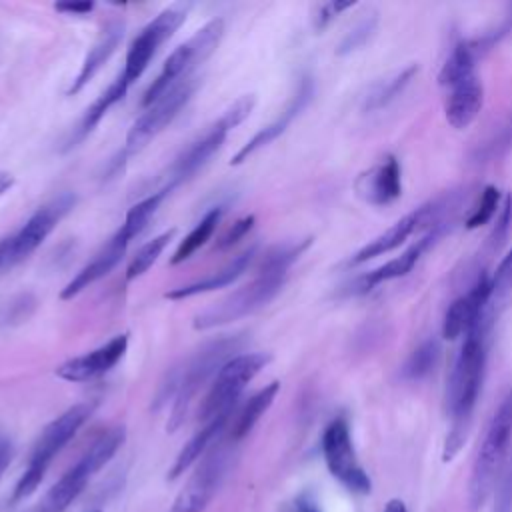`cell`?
<instances>
[{
    "mask_svg": "<svg viewBox=\"0 0 512 512\" xmlns=\"http://www.w3.org/2000/svg\"><path fill=\"white\" fill-rule=\"evenodd\" d=\"M354 6V2H326V4H322L320 8H318V14H316V28L318 30H322L336 14H340L342 10H346V8H352Z\"/></svg>",
    "mask_w": 512,
    "mask_h": 512,
    "instance_id": "b9f144b4",
    "label": "cell"
},
{
    "mask_svg": "<svg viewBox=\"0 0 512 512\" xmlns=\"http://www.w3.org/2000/svg\"><path fill=\"white\" fill-rule=\"evenodd\" d=\"M220 218H222V208H212V210H208V212L204 214V218H202V220L188 232V236L180 242V246L176 248V252H174V256H172L170 262H172V264H180V262L188 260L198 248H202V246L210 240V236L214 234V230H216Z\"/></svg>",
    "mask_w": 512,
    "mask_h": 512,
    "instance_id": "4dcf8cb0",
    "label": "cell"
},
{
    "mask_svg": "<svg viewBox=\"0 0 512 512\" xmlns=\"http://www.w3.org/2000/svg\"><path fill=\"white\" fill-rule=\"evenodd\" d=\"M34 298L30 296V294H26V296H18L14 302H10L8 304V308H6V314L2 316V320L4 322H8V324H14V322H22V320H26L28 316H30V312L34 310Z\"/></svg>",
    "mask_w": 512,
    "mask_h": 512,
    "instance_id": "60d3db41",
    "label": "cell"
},
{
    "mask_svg": "<svg viewBox=\"0 0 512 512\" xmlns=\"http://www.w3.org/2000/svg\"><path fill=\"white\" fill-rule=\"evenodd\" d=\"M280 392V382H270L262 390H258L254 396L248 398V402L240 408L234 424H232V440H242L260 420V416L272 406L276 394Z\"/></svg>",
    "mask_w": 512,
    "mask_h": 512,
    "instance_id": "d4e9b609",
    "label": "cell"
},
{
    "mask_svg": "<svg viewBox=\"0 0 512 512\" xmlns=\"http://www.w3.org/2000/svg\"><path fill=\"white\" fill-rule=\"evenodd\" d=\"M384 512H408V508L400 498H390L384 506Z\"/></svg>",
    "mask_w": 512,
    "mask_h": 512,
    "instance_id": "7dc6e473",
    "label": "cell"
},
{
    "mask_svg": "<svg viewBox=\"0 0 512 512\" xmlns=\"http://www.w3.org/2000/svg\"><path fill=\"white\" fill-rule=\"evenodd\" d=\"M482 106H484V86H482V80L476 74H472L462 82L454 84L452 88H448V96L444 102L446 122L456 130H464L476 120Z\"/></svg>",
    "mask_w": 512,
    "mask_h": 512,
    "instance_id": "e0dca14e",
    "label": "cell"
},
{
    "mask_svg": "<svg viewBox=\"0 0 512 512\" xmlns=\"http://www.w3.org/2000/svg\"><path fill=\"white\" fill-rule=\"evenodd\" d=\"M128 348V334H118L106 344L66 360L56 368V376L66 382H90L106 372H110L126 354Z\"/></svg>",
    "mask_w": 512,
    "mask_h": 512,
    "instance_id": "7c38bea8",
    "label": "cell"
},
{
    "mask_svg": "<svg viewBox=\"0 0 512 512\" xmlns=\"http://www.w3.org/2000/svg\"><path fill=\"white\" fill-rule=\"evenodd\" d=\"M284 282H286V276L256 274V278L250 284L234 290L230 296H226L218 304L196 314L194 328L196 330L216 328L256 312L258 308L266 306L282 290Z\"/></svg>",
    "mask_w": 512,
    "mask_h": 512,
    "instance_id": "8992f818",
    "label": "cell"
},
{
    "mask_svg": "<svg viewBox=\"0 0 512 512\" xmlns=\"http://www.w3.org/2000/svg\"><path fill=\"white\" fill-rule=\"evenodd\" d=\"M490 282H492L490 310H492V314H498V306L506 300L508 292L512 290V248L500 260L494 276H490Z\"/></svg>",
    "mask_w": 512,
    "mask_h": 512,
    "instance_id": "d590c367",
    "label": "cell"
},
{
    "mask_svg": "<svg viewBox=\"0 0 512 512\" xmlns=\"http://www.w3.org/2000/svg\"><path fill=\"white\" fill-rule=\"evenodd\" d=\"M494 314L488 312L464 334V342L454 360V368L446 388V408L450 414V430L446 434L442 460L450 462L466 442L472 414L482 390L484 366H486V338Z\"/></svg>",
    "mask_w": 512,
    "mask_h": 512,
    "instance_id": "6da1fadb",
    "label": "cell"
},
{
    "mask_svg": "<svg viewBox=\"0 0 512 512\" xmlns=\"http://www.w3.org/2000/svg\"><path fill=\"white\" fill-rule=\"evenodd\" d=\"M88 512H102V510H88Z\"/></svg>",
    "mask_w": 512,
    "mask_h": 512,
    "instance_id": "681fc988",
    "label": "cell"
},
{
    "mask_svg": "<svg viewBox=\"0 0 512 512\" xmlns=\"http://www.w3.org/2000/svg\"><path fill=\"white\" fill-rule=\"evenodd\" d=\"M322 456L328 472L350 492L370 494L372 480L358 462L350 424L344 416H336L322 432Z\"/></svg>",
    "mask_w": 512,
    "mask_h": 512,
    "instance_id": "52a82bcc",
    "label": "cell"
},
{
    "mask_svg": "<svg viewBox=\"0 0 512 512\" xmlns=\"http://www.w3.org/2000/svg\"><path fill=\"white\" fill-rule=\"evenodd\" d=\"M242 346V338L240 336H222L218 340H212L208 344H204L184 366V370L180 372L178 380H176V398H174V406H172V414H170V422H168V430L174 432L186 418L190 404L194 400V396L198 394V390L218 374V370L230 360L234 358Z\"/></svg>",
    "mask_w": 512,
    "mask_h": 512,
    "instance_id": "3957f363",
    "label": "cell"
},
{
    "mask_svg": "<svg viewBox=\"0 0 512 512\" xmlns=\"http://www.w3.org/2000/svg\"><path fill=\"white\" fill-rule=\"evenodd\" d=\"M14 186V176L10 172H0V196H4Z\"/></svg>",
    "mask_w": 512,
    "mask_h": 512,
    "instance_id": "c3c4849f",
    "label": "cell"
},
{
    "mask_svg": "<svg viewBox=\"0 0 512 512\" xmlns=\"http://www.w3.org/2000/svg\"><path fill=\"white\" fill-rule=\"evenodd\" d=\"M254 220H256V218H254L252 214H250V216H244V218H238V220L226 230V234L220 238L218 248L224 250V248H230V246H234L236 242H240V240L252 230Z\"/></svg>",
    "mask_w": 512,
    "mask_h": 512,
    "instance_id": "ab89813d",
    "label": "cell"
},
{
    "mask_svg": "<svg viewBox=\"0 0 512 512\" xmlns=\"http://www.w3.org/2000/svg\"><path fill=\"white\" fill-rule=\"evenodd\" d=\"M186 14H188V8L184 4H174L162 10L152 22H148L140 30V34L132 40L128 48L124 70L120 74L128 86L144 74V70L148 68L150 60L160 50V46L168 42L174 36V32L184 24Z\"/></svg>",
    "mask_w": 512,
    "mask_h": 512,
    "instance_id": "ba28073f",
    "label": "cell"
},
{
    "mask_svg": "<svg viewBox=\"0 0 512 512\" xmlns=\"http://www.w3.org/2000/svg\"><path fill=\"white\" fill-rule=\"evenodd\" d=\"M10 460H12V444H10V440L0 438V478H2L4 470L8 468Z\"/></svg>",
    "mask_w": 512,
    "mask_h": 512,
    "instance_id": "ee69618b",
    "label": "cell"
},
{
    "mask_svg": "<svg viewBox=\"0 0 512 512\" xmlns=\"http://www.w3.org/2000/svg\"><path fill=\"white\" fill-rule=\"evenodd\" d=\"M374 28H376V18H374V16L360 20V22L344 36V40L340 42V46H338L336 52L342 56V54H350V52L362 48V46L370 40V36L374 34Z\"/></svg>",
    "mask_w": 512,
    "mask_h": 512,
    "instance_id": "74e56055",
    "label": "cell"
},
{
    "mask_svg": "<svg viewBox=\"0 0 512 512\" xmlns=\"http://www.w3.org/2000/svg\"><path fill=\"white\" fill-rule=\"evenodd\" d=\"M354 190L358 198L372 206L394 202L402 194V172L398 160L394 156H386L382 162L362 172L354 182Z\"/></svg>",
    "mask_w": 512,
    "mask_h": 512,
    "instance_id": "2e32d148",
    "label": "cell"
},
{
    "mask_svg": "<svg viewBox=\"0 0 512 512\" xmlns=\"http://www.w3.org/2000/svg\"><path fill=\"white\" fill-rule=\"evenodd\" d=\"M172 236H174V230H168V232L154 236L144 246H140V250L134 254V258L126 270V280L130 282V280L142 276L144 272H148V268L158 260V256L164 252V248L168 246Z\"/></svg>",
    "mask_w": 512,
    "mask_h": 512,
    "instance_id": "836d02e7",
    "label": "cell"
},
{
    "mask_svg": "<svg viewBox=\"0 0 512 512\" xmlns=\"http://www.w3.org/2000/svg\"><path fill=\"white\" fill-rule=\"evenodd\" d=\"M416 72H418V66L410 64V66L394 72L392 76L376 82L364 100V110L376 112V110L386 108L390 102H394L404 92V88L412 82Z\"/></svg>",
    "mask_w": 512,
    "mask_h": 512,
    "instance_id": "484cf974",
    "label": "cell"
},
{
    "mask_svg": "<svg viewBox=\"0 0 512 512\" xmlns=\"http://www.w3.org/2000/svg\"><path fill=\"white\" fill-rule=\"evenodd\" d=\"M54 8L68 16H84L94 10V2H58Z\"/></svg>",
    "mask_w": 512,
    "mask_h": 512,
    "instance_id": "7bdbcfd3",
    "label": "cell"
},
{
    "mask_svg": "<svg viewBox=\"0 0 512 512\" xmlns=\"http://www.w3.org/2000/svg\"><path fill=\"white\" fill-rule=\"evenodd\" d=\"M442 228H432L428 230L420 240H416L410 248H406L400 256H394L392 260L384 262L382 266L370 270L368 274L360 276L356 280V290L354 292H368L372 290L374 286L382 284V282H388V280H396V278H402L406 276L408 272H412V268L416 266V262L420 260V256L424 254V250L440 236Z\"/></svg>",
    "mask_w": 512,
    "mask_h": 512,
    "instance_id": "ac0fdd59",
    "label": "cell"
},
{
    "mask_svg": "<svg viewBox=\"0 0 512 512\" xmlns=\"http://www.w3.org/2000/svg\"><path fill=\"white\" fill-rule=\"evenodd\" d=\"M92 408V404H76L62 412L56 420H52L36 440L28 466L46 472L54 456L76 436L82 424L90 418Z\"/></svg>",
    "mask_w": 512,
    "mask_h": 512,
    "instance_id": "8fae6325",
    "label": "cell"
},
{
    "mask_svg": "<svg viewBox=\"0 0 512 512\" xmlns=\"http://www.w3.org/2000/svg\"><path fill=\"white\" fill-rule=\"evenodd\" d=\"M492 498H494L492 512H512V454L504 462V468L496 480Z\"/></svg>",
    "mask_w": 512,
    "mask_h": 512,
    "instance_id": "8d00e7d4",
    "label": "cell"
},
{
    "mask_svg": "<svg viewBox=\"0 0 512 512\" xmlns=\"http://www.w3.org/2000/svg\"><path fill=\"white\" fill-rule=\"evenodd\" d=\"M226 420H228V416L216 418V420L204 424V426L182 446V450L178 452V456H176V460H174V464H172V468H170V472H168V478H170V480H176L178 476H182V474L206 452V448L212 444V440H214V438L220 434V430L224 428Z\"/></svg>",
    "mask_w": 512,
    "mask_h": 512,
    "instance_id": "cb8c5ba5",
    "label": "cell"
},
{
    "mask_svg": "<svg viewBox=\"0 0 512 512\" xmlns=\"http://www.w3.org/2000/svg\"><path fill=\"white\" fill-rule=\"evenodd\" d=\"M72 206H74L72 194H60L58 198L40 206L26 220V224L16 234L10 236V266L28 258L48 238V234L70 212Z\"/></svg>",
    "mask_w": 512,
    "mask_h": 512,
    "instance_id": "30bf717a",
    "label": "cell"
},
{
    "mask_svg": "<svg viewBox=\"0 0 512 512\" xmlns=\"http://www.w3.org/2000/svg\"><path fill=\"white\" fill-rule=\"evenodd\" d=\"M270 362V354L244 352L230 358L218 374L212 378L210 390L200 408V420L204 424L224 418L232 412L236 400L240 398L246 384Z\"/></svg>",
    "mask_w": 512,
    "mask_h": 512,
    "instance_id": "5b68a950",
    "label": "cell"
},
{
    "mask_svg": "<svg viewBox=\"0 0 512 512\" xmlns=\"http://www.w3.org/2000/svg\"><path fill=\"white\" fill-rule=\"evenodd\" d=\"M122 36H124V22L122 20H112V22H108L102 28L98 38L90 46V50H88V54H86V58H84L76 78L72 80V84L68 88V94H78L98 74V70L116 52L118 44L122 42Z\"/></svg>",
    "mask_w": 512,
    "mask_h": 512,
    "instance_id": "d6986e66",
    "label": "cell"
},
{
    "mask_svg": "<svg viewBox=\"0 0 512 512\" xmlns=\"http://www.w3.org/2000/svg\"><path fill=\"white\" fill-rule=\"evenodd\" d=\"M10 268V236L0 240V270Z\"/></svg>",
    "mask_w": 512,
    "mask_h": 512,
    "instance_id": "f6af8a7d",
    "label": "cell"
},
{
    "mask_svg": "<svg viewBox=\"0 0 512 512\" xmlns=\"http://www.w3.org/2000/svg\"><path fill=\"white\" fill-rule=\"evenodd\" d=\"M498 206H500V190L496 186H492V184L484 186L482 192H480L478 204L472 208L470 216L464 222L466 228L474 230V228H480V226L488 224L492 220V216L496 214Z\"/></svg>",
    "mask_w": 512,
    "mask_h": 512,
    "instance_id": "e575fe53",
    "label": "cell"
},
{
    "mask_svg": "<svg viewBox=\"0 0 512 512\" xmlns=\"http://www.w3.org/2000/svg\"><path fill=\"white\" fill-rule=\"evenodd\" d=\"M224 36V22L220 18L204 24L192 38L180 44L164 62L160 74L146 88L142 104L144 108L166 94L172 86L192 76V72L212 56Z\"/></svg>",
    "mask_w": 512,
    "mask_h": 512,
    "instance_id": "277c9868",
    "label": "cell"
},
{
    "mask_svg": "<svg viewBox=\"0 0 512 512\" xmlns=\"http://www.w3.org/2000/svg\"><path fill=\"white\" fill-rule=\"evenodd\" d=\"M440 356V344L436 338H426L422 340L406 358L404 366H402V378L404 380H422L426 378Z\"/></svg>",
    "mask_w": 512,
    "mask_h": 512,
    "instance_id": "d6a6232c",
    "label": "cell"
},
{
    "mask_svg": "<svg viewBox=\"0 0 512 512\" xmlns=\"http://www.w3.org/2000/svg\"><path fill=\"white\" fill-rule=\"evenodd\" d=\"M292 512H320V510L316 508V504H314L308 496H300V498L294 502Z\"/></svg>",
    "mask_w": 512,
    "mask_h": 512,
    "instance_id": "bcb514c9",
    "label": "cell"
},
{
    "mask_svg": "<svg viewBox=\"0 0 512 512\" xmlns=\"http://www.w3.org/2000/svg\"><path fill=\"white\" fill-rule=\"evenodd\" d=\"M478 56L470 46V40H460L454 44L452 52L448 54V58L444 60L440 74H438V82L444 88H452L454 84L462 82L464 78L476 74L474 72V64H476Z\"/></svg>",
    "mask_w": 512,
    "mask_h": 512,
    "instance_id": "83f0119b",
    "label": "cell"
},
{
    "mask_svg": "<svg viewBox=\"0 0 512 512\" xmlns=\"http://www.w3.org/2000/svg\"><path fill=\"white\" fill-rule=\"evenodd\" d=\"M512 442V388L504 394L494 414L490 416L478 452L474 456L468 480V510L478 512L484 508L494 492L496 480L504 468Z\"/></svg>",
    "mask_w": 512,
    "mask_h": 512,
    "instance_id": "7a4b0ae2",
    "label": "cell"
},
{
    "mask_svg": "<svg viewBox=\"0 0 512 512\" xmlns=\"http://www.w3.org/2000/svg\"><path fill=\"white\" fill-rule=\"evenodd\" d=\"M312 94H314V82L310 76H302L300 82H298V88L296 92L292 94L290 102L286 104V108L280 112V116L276 120H272L270 124H266L264 128H260L232 158L230 164L238 166L242 164L244 160H248L254 152H258L260 148L268 146L270 142H274L278 136H282L286 132V128L292 124V120L308 106V102L312 100Z\"/></svg>",
    "mask_w": 512,
    "mask_h": 512,
    "instance_id": "5bb4252c",
    "label": "cell"
},
{
    "mask_svg": "<svg viewBox=\"0 0 512 512\" xmlns=\"http://www.w3.org/2000/svg\"><path fill=\"white\" fill-rule=\"evenodd\" d=\"M124 438H126L124 426H112V428H108L106 432H102V434L92 442V446H90V448L84 452V456H82L84 464L90 468L92 474H96L100 468H104V466L112 460V456H114V454L118 452V448L122 446Z\"/></svg>",
    "mask_w": 512,
    "mask_h": 512,
    "instance_id": "f546056e",
    "label": "cell"
},
{
    "mask_svg": "<svg viewBox=\"0 0 512 512\" xmlns=\"http://www.w3.org/2000/svg\"><path fill=\"white\" fill-rule=\"evenodd\" d=\"M168 194H170L168 188H160L158 192H154V194H150L148 198H144V200H140L138 204H134V206L128 210V214H126V218H124V224L120 226V230H118L116 234H118L124 242L130 244V240H134V238L148 226V222L152 220V216L156 214L158 206L162 204V200H164Z\"/></svg>",
    "mask_w": 512,
    "mask_h": 512,
    "instance_id": "f1b7e54d",
    "label": "cell"
},
{
    "mask_svg": "<svg viewBox=\"0 0 512 512\" xmlns=\"http://www.w3.org/2000/svg\"><path fill=\"white\" fill-rule=\"evenodd\" d=\"M198 86V78L190 76L176 86H172L166 94L154 100L146 110L136 118L132 128L126 134V152H138L144 148L154 136H158L188 104L194 90Z\"/></svg>",
    "mask_w": 512,
    "mask_h": 512,
    "instance_id": "9c48e42d",
    "label": "cell"
},
{
    "mask_svg": "<svg viewBox=\"0 0 512 512\" xmlns=\"http://www.w3.org/2000/svg\"><path fill=\"white\" fill-rule=\"evenodd\" d=\"M128 248V242H124L118 234L106 244V248L102 252H98L60 292L62 300H72L74 296H78L82 290H86L88 286H92L94 282H98L100 278H104L124 256Z\"/></svg>",
    "mask_w": 512,
    "mask_h": 512,
    "instance_id": "ffe728a7",
    "label": "cell"
},
{
    "mask_svg": "<svg viewBox=\"0 0 512 512\" xmlns=\"http://www.w3.org/2000/svg\"><path fill=\"white\" fill-rule=\"evenodd\" d=\"M92 472L80 458L44 496L38 512H64L84 490Z\"/></svg>",
    "mask_w": 512,
    "mask_h": 512,
    "instance_id": "7402d4cb",
    "label": "cell"
},
{
    "mask_svg": "<svg viewBox=\"0 0 512 512\" xmlns=\"http://www.w3.org/2000/svg\"><path fill=\"white\" fill-rule=\"evenodd\" d=\"M128 88H130V86L124 82V78L118 76V78L86 108L82 120H80L78 126L74 128V134H72L70 140L66 142V150L72 148V146H76L78 142H82V140L96 128V124L104 118V114H106L116 102H120V100L124 98V94L128 92Z\"/></svg>",
    "mask_w": 512,
    "mask_h": 512,
    "instance_id": "603a6c76",
    "label": "cell"
},
{
    "mask_svg": "<svg viewBox=\"0 0 512 512\" xmlns=\"http://www.w3.org/2000/svg\"><path fill=\"white\" fill-rule=\"evenodd\" d=\"M312 244V238L286 240L282 244L272 246L260 260L256 274H272V276H288L290 266L300 258L302 252Z\"/></svg>",
    "mask_w": 512,
    "mask_h": 512,
    "instance_id": "4316f807",
    "label": "cell"
},
{
    "mask_svg": "<svg viewBox=\"0 0 512 512\" xmlns=\"http://www.w3.org/2000/svg\"><path fill=\"white\" fill-rule=\"evenodd\" d=\"M510 146H512V118H506V120L498 122L484 136L482 142L476 144V148L472 152V160L478 162V164L494 162L500 156H504Z\"/></svg>",
    "mask_w": 512,
    "mask_h": 512,
    "instance_id": "1f68e13d",
    "label": "cell"
},
{
    "mask_svg": "<svg viewBox=\"0 0 512 512\" xmlns=\"http://www.w3.org/2000/svg\"><path fill=\"white\" fill-rule=\"evenodd\" d=\"M510 224H512V194H506L502 204H500V212H498V218H496V224L488 236V248L494 252L502 246L508 230H510Z\"/></svg>",
    "mask_w": 512,
    "mask_h": 512,
    "instance_id": "f35d334b",
    "label": "cell"
},
{
    "mask_svg": "<svg viewBox=\"0 0 512 512\" xmlns=\"http://www.w3.org/2000/svg\"><path fill=\"white\" fill-rule=\"evenodd\" d=\"M224 464H226V454L222 448L206 456L198 466V470L190 476L186 486L176 496L172 512H202L212 500L220 484V478L224 474Z\"/></svg>",
    "mask_w": 512,
    "mask_h": 512,
    "instance_id": "4fadbf2b",
    "label": "cell"
},
{
    "mask_svg": "<svg viewBox=\"0 0 512 512\" xmlns=\"http://www.w3.org/2000/svg\"><path fill=\"white\" fill-rule=\"evenodd\" d=\"M254 254H256V248L252 246V248L240 252L238 256H234L218 272H212V274H208L206 278H202L198 282H192V284H186V286H180V288H174V290L166 292V298L182 300V298H190V296H196V294H204V292H212V290L224 288V286L236 282L246 272V268L250 266Z\"/></svg>",
    "mask_w": 512,
    "mask_h": 512,
    "instance_id": "44dd1931",
    "label": "cell"
},
{
    "mask_svg": "<svg viewBox=\"0 0 512 512\" xmlns=\"http://www.w3.org/2000/svg\"><path fill=\"white\" fill-rule=\"evenodd\" d=\"M230 132V128L218 118L216 124H212L202 136H198L170 166L168 170V180L166 186L168 190H172L174 186H178L180 182L188 180L190 176H194L208 160L210 156L224 144L226 134Z\"/></svg>",
    "mask_w": 512,
    "mask_h": 512,
    "instance_id": "9a60e30c",
    "label": "cell"
}]
</instances>
